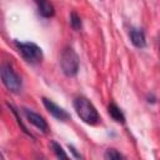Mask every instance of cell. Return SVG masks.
Masks as SVG:
<instances>
[{
  "mask_svg": "<svg viewBox=\"0 0 160 160\" xmlns=\"http://www.w3.org/2000/svg\"><path fill=\"white\" fill-rule=\"evenodd\" d=\"M74 109L78 114V116L89 125H95L100 121V115L96 110V108L92 105L90 100H88L84 96H78L74 100Z\"/></svg>",
  "mask_w": 160,
  "mask_h": 160,
  "instance_id": "obj_1",
  "label": "cell"
},
{
  "mask_svg": "<svg viewBox=\"0 0 160 160\" xmlns=\"http://www.w3.org/2000/svg\"><path fill=\"white\" fill-rule=\"evenodd\" d=\"M79 64H80L79 55L75 52V50L70 46L64 48L60 55V66L64 75L69 78L75 76L79 71Z\"/></svg>",
  "mask_w": 160,
  "mask_h": 160,
  "instance_id": "obj_2",
  "label": "cell"
},
{
  "mask_svg": "<svg viewBox=\"0 0 160 160\" xmlns=\"http://www.w3.org/2000/svg\"><path fill=\"white\" fill-rule=\"evenodd\" d=\"M0 74H1V81L2 84L5 85V88L14 92V94H19L22 89V82H21V79L20 76L12 70V68L8 64H4L1 66V70H0Z\"/></svg>",
  "mask_w": 160,
  "mask_h": 160,
  "instance_id": "obj_3",
  "label": "cell"
},
{
  "mask_svg": "<svg viewBox=\"0 0 160 160\" xmlns=\"http://www.w3.org/2000/svg\"><path fill=\"white\" fill-rule=\"evenodd\" d=\"M15 46L21 56L30 64H38L42 60V50L34 42H19L15 41Z\"/></svg>",
  "mask_w": 160,
  "mask_h": 160,
  "instance_id": "obj_4",
  "label": "cell"
},
{
  "mask_svg": "<svg viewBox=\"0 0 160 160\" xmlns=\"http://www.w3.org/2000/svg\"><path fill=\"white\" fill-rule=\"evenodd\" d=\"M22 112H24L25 118L28 119V121H29L30 124H32V125H34L35 128H38L40 131L48 132V130H49L48 122H46V120H45L40 114H38V112H35V111H32V110H30V109H26V108L22 109Z\"/></svg>",
  "mask_w": 160,
  "mask_h": 160,
  "instance_id": "obj_5",
  "label": "cell"
},
{
  "mask_svg": "<svg viewBox=\"0 0 160 160\" xmlns=\"http://www.w3.org/2000/svg\"><path fill=\"white\" fill-rule=\"evenodd\" d=\"M42 104H44V106L46 108V110H48L55 119L61 120V121H65V120H68V119L70 118V115L68 114L66 110H64L61 106L56 105V104H55L54 101H51L50 99L42 98Z\"/></svg>",
  "mask_w": 160,
  "mask_h": 160,
  "instance_id": "obj_6",
  "label": "cell"
},
{
  "mask_svg": "<svg viewBox=\"0 0 160 160\" xmlns=\"http://www.w3.org/2000/svg\"><path fill=\"white\" fill-rule=\"evenodd\" d=\"M130 41L132 42V45L138 49H144L146 46V39H145V34L141 29H136V28H131L130 32Z\"/></svg>",
  "mask_w": 160,
  "mask_h": 160,
  "instance_id": "obj_7",
  "label": "cell"
},
{
  "mask_svg": "<svg viewBox=\"0 0 160 160\" xmlns=\"http://www.w3.org/2000/svg\"><path fill=\"white\" fill-rule=\"evenodd\" d=\"M36 6H38V10H39V14L42 16V18H52L54 14H55V9H54V5L49 1V0H34Z\"/></svg>",
  "mask_w": 160,
  "mask_h": 160,
  "instance_id": "obj_8",
  "label": "cell"
},
{
  "mask_svg": "<svg viewBox=\"0 0 160 160\" xmlns=\"http://www.w3.org/2000/svg\"><path fill=\"white\" fill-rule=\"evenodd\" d=\"M109 114L110 116L116 121V122H120V124H124L125 122V115L122 114L121 109L115 104V102H111L109 105Z\"/></svg>",
  "mask_w": 160,
  "mask_h": 160,
  "instance_id": "obj_9",
  "label": "cell"
},
{
  "mask_svg": "<svg viewBox=\"0 0 160 160\" xmlns=\"http://www.w3.org/2000/svg\"><path fill=\"white\" fill-rule=\"evenodd\" d=\"M50 146H51L54 154L56 155V158H59V159H68V158H69L68 154L65 152V150L62 149V146H61L60 144H58L56 141L52 140V141L50 142Z\"/></svg>",
  "mask_w": 160,
  "mask_h": 160,
  "instance_id": "obj_10",
  "label": "cell"
},
{
  "mask_svg": "<svg viewBox=\"0 0 160 160\" xmlns=\"http://www.w3.org/2000/svg\"><path fill=\"white\" fill-rule=\"evenodd\" d=\"M6 105L9 106V109L11 110V112L14 114V116H15V119H16V121H18V124H19V125L21 126V129H22V131H24V132H25L26 135H29L30 138H32V139H35V138H34V135H32V134H31V132H30V131L28 130V128H26V126H25V125L22 124V121H21V119H20V116H19V114H18V111H16V109H15V108H14V106H12L11 104H9V102H8Z\"/></svg>",
  "mask_w": 160,
  "mask_h": 160,
  "instance_id": "obj_11",
  "label": "cell"
},
{
  "mask_svg": "<svg viewBox=\"0 0 160 160\" xmlns=\"http://www.w3.org/2000/svg\"><path fill=\"white\" fill-rule=\"evenodd\" d=\"M70 25H71V28H72L74 30H76V31H79V30L82 28L81 19H80V16H79L75 11H72V12L70 14Z\"/></svg>",
  "mask_w": 160,
  "mask_h": 160,
  "instance_id": "obj_12",
  "label": "cell"
},
{
  "mask_svg": "<svg viewBox=\"0 0 160 160\" xmlns=\"http://www.w3.org/2000/svg\"><path fill=\"white\" fill-rule=\"evenodd\" d=\"M104 158L106 160H118V159H124V155L120 154L118 150L115 149H108L104 154Z\"/></svg>",
  "mask_w": 160,
  "mask_h": 160,
  "instance_id": "obj_13",
  "label": "cell"
},
{
  "mask_svg": "<svg viewBox=\"0 0 160 160\" xmlns=\"http://www.w3.org/2000/svg\"><path fill=\"white\" fill-rule=\"evenodd\" d=\"M146 100H148V102H150V104L156 102V98H155V95H154V94H148Z\"/></svg>",
  "mask_w": 160,
  "mask_h": 160,
  "instance_id": "obj_14",
  "label": "cell"
},
{
  "mask_svg": "<svg viewBox=\"0 0 160 160\" xmlns=\"http://www.w3.org/2000/svg\"><path fill=\"white\" fill-rule=\"evenodd\" d=\"M69 149H70V151H71V152L74 154V156H75V158H78V159L82 158V156H81V155H80V154H79V152L76 151V149H75V148H74L72 145H69Z\"/></svg>",
  "mask_w": 160,
  "mask_h": 160,
  "instance_id": "obj_15",
  "label": "cell"
},
{
  "mask_svg": "<svg viewBox=\"0 0 160 160\" xmlns=\"http://www.w3.org/2000/svg\"><path fill=\"white\" fill-rule=\"evenodd\" d=\"M158 48H159V52H160V35L158 38Z\"/></svg>",
  "mask_w": 160,
  "mask_h": 160,
  "instance_id": "obj_16",
  "label": "cell"
}]
</instances>
